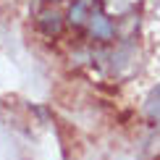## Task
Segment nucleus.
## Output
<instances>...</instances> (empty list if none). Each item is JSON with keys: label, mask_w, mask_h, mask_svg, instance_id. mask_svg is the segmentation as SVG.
I'll use <instances>...</instances> for the list:
<instances>
[{"label": "nucleus", "mask_w": 160, "mask_h": 160, "mask_svg": "<svg viewBox=\"0 0 160 160\" xmlns=\"http://www.w3.org/2000/svg\"><path fill=\"white\" fill-rule=\"evenodd\" d=\"M137 5H139V0H100L97 8L102 11L110 21H116V18H123V16H129V13H134Z\"/></svg>", "instance_id": "1"}, {"label": "nucleus", "mask_w": 160, "mask_h": 160, "mask_svg": "<svg viewBox=\"0 0 160 160\" xmlns=\"http://www.w3.org/2000/svg\"><path fill=\"white\" fill-rule=\"evenodd\" d=\"M144 113H147L150 121H160V84L150 92L147 102H144Z\"/></svg>", "instance_id": "2"}, {"label": "nucleus", "mask_w": 160, "mask_h": 160, "mask_svg": "<svg viewBox=\"0 0 160 160\" xmlns=\"http://www.w3.org/2000/svg\"><path fill=\"white\" fill-rule=\"evenodd\" d=\"M39 26L45 29V34H58L61 32V13L52 11V21H50V13H42L39 16Z\"/></svg>", "instance_id": "3"}]
</instances>
